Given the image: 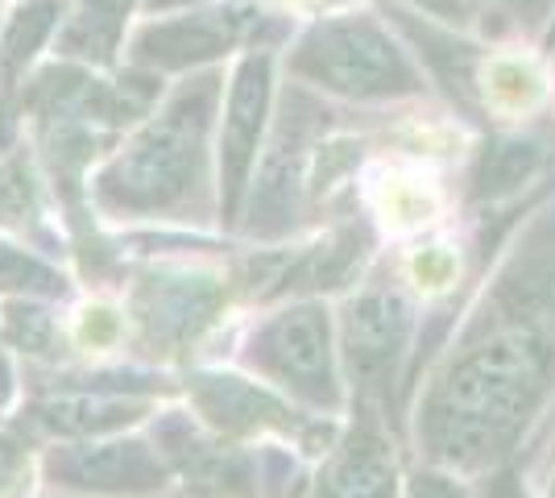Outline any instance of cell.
<instances>
[{"label":"cell","mask_w":555,"mask_h":498,"mask_svg":"<svg viewBox=\"0 0 555 498\" xmlns=\"http://www.w3.org/2000/svg\"><path fill=\"white\" fill-rule=\"evenodd\" d=\"M13 395H17V374H13V361H9V354L0 349V411H9Z\"/></svg>","instance_id":"31"},{"label":"cell","mask_w":555,"mask_h":498,"mask_svg":"<svg viewBox=\"0 0 555 498\" xmlns=\"http://www.w3.org/2000/svg\"><path fill=\"white\" fill-rule=\"evenodd\" d=\"M365 250H370V233L357 225H340L320 241L295 245V250H257L241 261L236 291H245L254 304L315 299L352 283L361 274Z\"/></svg>","instance_id":"12"},{"label":"cell","mask_w":555,"mask_h":498,"mask_svg":"<svg viewBox=\"0 0 555 498\" xmlns=\"http://www.w3.org/2000/svg\"><path fill=\"white\" fill-rule=\"evenodd\" d=\"M0 233H13V238L29 245L34 254H63L59 241H54V225L42 204V188H38V175L25 154H9L0 163Z\"/></svg>","instance_id":"19"},{"label":"cell","mask_w":555,"mask_h":498,"mask_svg":"<svg viewBox=\"0 0 555 498\" xmlns=\"http://www.w3.org/2000/svg\"><path fill=\"white\" fill-rule=\"evenodd\" d=\"M232 286L220 270L204 266H145L133 274L125 295V324L133 345L154 361L186 357L204 332L224 316Z\"/></svg>","instance_id":"6"},{"label":"cell","mask_w":555,"mask_h":498,"mask_svg":"<svg viewBox=\"0 0 555 498\" xmlns=\"http://www.w3.org/2000/svg\"><path fill=\"white\" fill-rule=\"evenodd\" d=\"M390 17L411 42H418L423 63L452 92V100H461V108L477 113V104H481V54H477V47L456 38V34H448L443 22L436 25V17L418 22L415 9H390Z\"/></svg>","instance_id":"17"},{"label":"cell","mask_w":555,"mask_h":498,"mask_svg":"<svg viewBox=\"0 0 555 498\" xmlns=\"http://www.w3.org/2000/svg\"><path fill=\"white\" fill-rule=\"evenodd\" d=\"M406 9L427 13V17H436V22H443V25H464V22H473V13H477L473 0H406Z\"/></svg>","instance_id":"27"},{"label":"cell","mask_w":555,"mask_h":498,"mask_svg":"<svg viewBox=\"0 0 555 498\" xmlns=\"http://www.w3.org/2000/svg\"><path fill=\"white\" fill-rule=\"evenodd\" d=\"M191 411L204 424L236 445L249 440H291L295 449L324 457L340 436L336 416H315L307 407L291 404L282 391L254 382L232 370H191L183 379Z\"/></svg>","instance_id":"7"},{"label":"cell","mask_w":555,"mask_h":498,"mask_svg":"<svg viewBox=\"0 0 555 498\" xmlns=\"http://www.w3.org/2000/svg\"><path fill=\"white\" fill-rule=\"evenodd\" d=\"M0 332H4V345L25 357H42V361L63 357V329H59L54 311L38 295H13L4 304Z\"/></svg>","instance_id":"22"},{"label":"cell","mask_w":555,"mask_h":498,"mask_svg":"<svg viewBox=\"0 0 555 498\" xmlns=\"http://www.w3.org/2000/svg\"><path fill=\"white\" fill-rule=\"evenodd\" d=\"M0 295H38V299H63L67 274L42 254L25 250L22 241L0 238Z\"/></svg>","instance_id":"23"},{"label":"cell","mask_w":555,"mask_h":498,"mask_svg":"<svg viewBox=\"0 0 555 498\" xmlns=\"http://www.w3.org/2000/svg\"><path fill=\"white\" fill-rule=\"evenodd\" d=\"M286 67L299 79V88L361 100V104L423 92V72L398 47L390 29L370 13H345V17L315 22L295 42Z\"/></svg>","instance_id":"5"},{"label":"cell","mask_w":555,"mask_h":498,"mask_svg":"<svg viewBox=\"0 0 555 498\" xmlns=\"http://www.w3.org/2000/svg\"><path fill=\"white\" fill-rule=\"evenodd\" d=\"M324 129L327 113L320 104H311L299 88L286 92L241 216V229L254 241H282L299 229L302 200L311 195V163Z\"/></svg>","instance_id":"8"},{"label":"cell","mask_w":555,"mask_h":498,"mask_svg":"<svg viewBox=\"0 0 555 498\" xmlns=\"http://www.w3.org/2000/svg\"><path fill=\"white\" fill-rule=\"evenodd\" d=\"M555 407V195H547L464 308L415 386L418 461L486 477L531 440Z\"/></svg>","instance_id":"1"},{"label":"cell","mask_w":555,"mask_h":498,"mask_svg":"<svg viewBox=\"0 0 555 498\" xmlns=\"http://www.w3.org/2000/svg\"><path fill=\"white\" fill-rule=\"evenodd\" d=\"M418 304L390 261H377L336 316L348 404L377 407L398 427V404L415 386Z\"/></svg>","instance_id":"3"},{"label":"cell","mask_w":555,"mask_h":498,"mask_svg":"<svg viewBox=\"0 0 555 498\" xmlns=\"http://www.w3.org/2000/svg\"><path fill=\"white\" fill-rule=\"evenodd\" d=\"M42 477L70 498H154L170 490V465L150 436L54 440L42 452Z\"/></svg>","instance_id":"11"},{"label":"cell","mask_w":555,"mask_h":498,"mask_svg":"<svg viewBox=\"0 0 555 498\" xmlns=\"http://www.w3.org/2000/svg\"><path fill=\"white\" fill-rule=\"evenodd\" d=\"M34 474V440L17 420L0 416V498H17Z\"/></svg>","instance_id":"24"},{"label":"cell","mask_w":555,"mask_h":498,"mask_svg":"<svg viewBox=\"0 0 555 498\" xmlns=\"http://www.w3.org/2000/svg\"><path fill=\"white\" fill-rule=\"evenodd\" d=\"M150 440L163 449L170 474L183 490L204 498H266L261 461L249 445L216 436L195 411H154Z\"/></svg>","instance_id":"13"},{"label":"cell","mask_w":555,"mask_h":498,"mask_svg":"<svg viewBox=\"0 0 555 498\" xmlns=\"http://www.w3.org/2000/svg\"><path fill=\"white\" fill-rule=\"evenodd\" d=\"M547 92L539 63L527 54H498L481 67V100L502 117H527Z\"/></svg>","instance_id":"21"},{"label":"cell","mask_w":555,"mask_h":498,"mask_svg":"<svg viewBox=\"0 0 555 498\" xmlns=\"http://www.w3.org/2000/svg\"><path fill=\"white\" fill-rule=\"evenodd\" d=\"M59 498H70V495H59ZM154 498H170V495H154ZM175 498H204V495H191V490H183V495H175Z\"/></svg>","instance_id":"33"},{"label":"cell","mask_w":555,"mask_h":498,"mask_svg":"<svg viewBox=\"0 0 555 498\" xmlns=\"http://www.w3.org/2000/svg\"><path fill=\"white\" fill-rule=\"evenodd\" d=\"M120 332H125V320L113 316V311H104V308L83 311V345H92V349L113 345V341H120Z\"/></svg>","instance_id":"26"},{"label":"cell","mask_w":555,"mask_h":498,"mask_svg":"<svg viewBox=\"0 0 555 498\" xmlns=\"http://www.w3.org/2000/svg\"><path fill=\"white\" fill-rule=\"evenodd\" d=\"M552 457H555V449H552Z\"/></svg>","instance_id":"35"},{"label":"cell","mask_w":555,"mask_h":498,"mask_svg":"<svg viewBox=\"0 0 555 498\" xmlns=\"http://www.w3.org/2000/svg\"><path fill=\"white\" fill-rule=\"evenodd\" d=\"M216 72L183 79L88 179L95 213L125 225H208L216 213Z\"/></svg>","instance_id":"2"},{"label":"cell","mask_w":555,"mask_h":498,"mask_svg":"<svg viewBox=\"0 0 555 498\" xmlns=\"http://www.w3.org/2000/svg\"><path fill=\"white\" fill-rule=\"evenodd\" d=\"M249 17L241 9H195V13H163L145 22L129 42V67L154 75L199 72L241 47Z\"/></svg>","instance_id":"15"},{"label":"cell","mask_w":555,"mask_h":498,"mask_svg":"<svg viewBox=\"0 0 555 498\" xmlns=\"http://www.w3.org/2000/svg\"><path fill=\"white\" fill-rule=\"evenodd\" d=\"M270 113H274V54L249 50L232 67L216 129V216L224 229H236L245 216L257 158L270 133Z\"/></svg>","instance_id":"10"},{"label":"cell","mask_w":555,"mask_h":498,"mask_svg":"<svg viewBox=\"0 0 555 498\" xmlns=\"http://www.w3.org/2000/svg\"><path fill=\"white\" fill-rule=\"evenodd\" d=\"M402 498H481L468 477L456 474V470H443V465H431V461H418L402 474Z\"/></svg>","instance_id":"25"},{"label":"cell","mask_w":555,"mask_h":498,"mask_svg":"<svg viewBox=\"0 0 555 498\" xmlns=\"http://www.w3.org/2000/svg\"><path fill=\"white\" fill-rule=\"evenodd\" d=\"M481 498H534L527 486H522V477H518V470L514 465H502V470H493V474H486V486L477 490Z\"/></svg>","instance_id":"28"},{"label":"cell","mask_w":555,"mask_h":498,"mask_svg":"<svg viewBox=\"0 0 555 498\" xmlns=\"http://www.w3.org/2000/svg\"><path fill=\"white\" fill-rule=\"evenodd\" d=\"M241 366L291 404L315 416H340L348 407L345 370L336 349V316L324 299H286L261 316L241 341Z\"/></svg>","instance_id":"4"},{"label":"cell","mask_w":555,"mask_h":498,"mask_svg":"<svg viewBox=\"0 0 555 498\" xmlns=\"http://www.w3.org/2000/svg\"><path fill=\"white\" fill-rule=\"evenodd\" d=\"M282 4H291V0H282Z\"/></svg>","instance_id":"34"},{"label":"cell","mask_w":555,"mask_h":498,"mask_svg":"<svg viewBox=\"0 0 555 498\" xmlns=\"http://www.w3.org/2000/svg\"><path fill=\"white\" fill-rule=\"evenodd\" d=\"M191 4H199V0H145L150 13H170V9H191Z\"/></svg>","instance_id":"32"},{"label":"cell","mask_w":555,"mask_h":498,"mask_svg":"<svg viewBox=\"0 0 555 498\" xmlns=\"http://www.w3.org/2000/svg\"><path fill=\"white\" fill-rule=\"evenodd\" d=\"M63 25V0H17L9 22L0 29V92H13L38 59V50Z\"/></svg>","instance_id":"20"},{"label":"cell","mask_w":555,"mask_h":498,"mask_svg":"<svg viewBox=\"0 0 555 498\" xmlns=\"http://www.w3.org/2000/svg\"><path fill=\"white\" fill-rule=\"evenodd\" d=\"M154 395H170L166 379L154 374H95L75 379L67 374L59 391L38 395L22 407L17 424L38 440H92V436H116L129 427L154 420Z\"/></svg>","instance_id":"9"},{"label":"cell","mask_w":555,"mask_h":498,"mask_svg":"<svg viewBox=\"0 0 555 498\" xmlns=\"http://www.w3.org/2000/svg\"><path fill=\"white\" fill-rule=\"evenodd\" d=\"M17 150V113L9 104H0V163Z\"/></svg>","instance_id":"30"},{"label":"cell","mask_w":555,"mask_h":498,"mask_svg":"<svg viewBox=\"0 0 555 498\" xmlns=\"http://www.w3.org/2000/svg\"><path fill=\"white\" fill-rule=\"evenodd\" d=\"M473 4H493V9H506L518 25H539L547 17L552 0H473Z\"/></svg>","instance_id":"29"},{"label":"cell","mask_w":555,"mask_h":498,"mask_svg":"<svg viewBox=\"0 0 555 498\" xmlns=\"http://www.w3.org/2000/svg\"><path fill=\"white\" fill-rule=\"evenodd\" d=\"M133 4L138 0H79L75 13L59 25L54 54L83 67H113Z\"/></svg>","instance_id":"18"},{"label":"cell","mask_w":555,"mask_h":498,"mask_svg":"<svg viewBox=\"0 0 555 498\" xmlns=\"http://www.w3.org/2000/svg\"><path fill=\"white\" fill-rule=\"evenodd\" d=\"M352 420L340 427L320 470L307 482V498H402V461L393 424L370 404H348Z\"/></svg>","instance_id":"14"},{"label":"cell","mask_w":555,"mask_h":498,"mask_svg":"<svg viewBox=\"0 0 555 498\" xmlns=\"http://www.w3.org/2000/svg\"><path fill=\"white\" fill-rule=\"evenodd\" d=\"M555 163V145L543 129H518L489 138L486 150L477 154L473 179H468V200L481 208H498L518 200L522 191L539 183Z\"/></svg>","instance_id":"16"}]
</instances>
